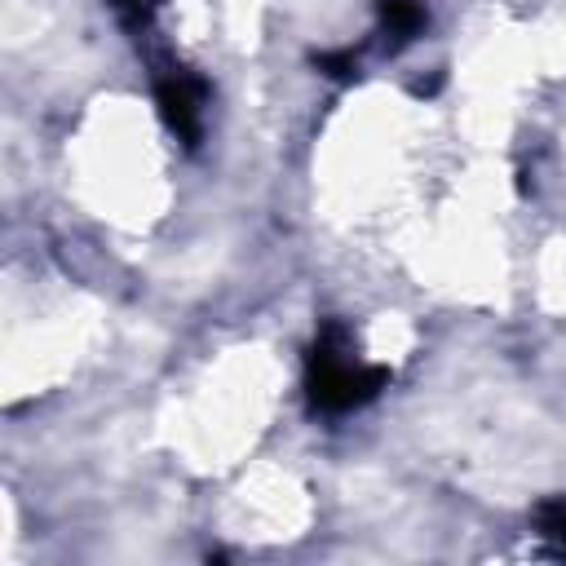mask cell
<instances>
[{"instance_id": "1", "label": "cell", "mask_w": 566, "mask_h": 566, "mask_svg": "<svg viewBox=\"0 0 566 566\" xmlns=\"http://www.w3.org/2000/svg\"><path fill=\"white\" fill-rule=\"evenodd\" d=\"M385 385V371L363 363L345 336V327H327L310 354V398L323 411H349L367 402Z\"/></svg>"}, {"instance_id": "2", "label": "cell", "mask_w": 566, "mask_h": 566, "mask_svg": "<svg viewBox=\"0 0 566 566\" xmlns=\"http://www.w3.org/2000/svg\"><path fill=\"white\" fill-rule=\"evenodd\" d=\"M380 13H385V31L394 35V44L411 40V35L420 31V22H424L420 0H385V4H380Z\"/></svg>"}, {"instance_id": "3", "label": "cell", "mask_w": 566, "mask_h": 566, "mask_svg": "<svg viewBox=\"0 0 566 566\" xmlns=\"http://www.w3.org/2000/svg\"><path fill=\"white\" fill-rule=\"evenodd\" d=\"M544 535H553L562 544V553H566V504L544 509Z\"/></svg>"}]
</instances>
